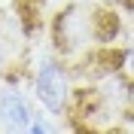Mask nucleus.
I'll return each instance as SVG.
<instances>
[{"mask_svg":"<svg viewBox=\"0 0 134 134\" xmlns=\"http://www.w3.org/2000/svg\"><path fill=\"white\" fill-rule=\"evenodd\" d=\"M52 40H55V52L61 58H76V55L88 52L94 43L92 6L73 3V6L61 9L52 21Z\"/></svg>","mask_w":134,"mask_h":134,"instance_id":"obj_1","label":"nucleus"},{"mask_svg":"<svg viewBox=\"0 0 134 134\" xmlns=\"http://www.w3.org/2000/svg\"><path fill=\"white\" fill-rule=\"evenodd\" d=\"M73 92L70 82V70L61 64L58 58H40L37 70H34V94L40 100V107L49 116H64L67 113V100Z\"/></svg>","mask_w":134,"mask_h":134,"instance_id":"obj_2","label":"nucleus"},{"mask_svg":"<svg viewBox=\"0 0 134 134\" xmlns=\"http://www.w3.org/2000/svg\"><path fill=\"white\" fill-rule=\"evenodd\" d=\"M31 122V104L18 88H0V128L3 131H27Z\"/></svg>","mask_w":134,"mask_h":134,"instance_id":"obj_3","label":"nucleus"},{"mask_svg":"<svg viewBox=\"0 0 134 134\" xmlns=\"http://www.w3.org/2000/svg\"><path fill=\"white\" fill-rule=\"evenodd\" d=\"M27 131L31 134H49V131H61L55 122H49V113H40V110H31V122H27Z\"/></svg>","mask_w":134,"mask_h":134,"instance_id":"obj_4","label":"nucleus"}]
</instances>
